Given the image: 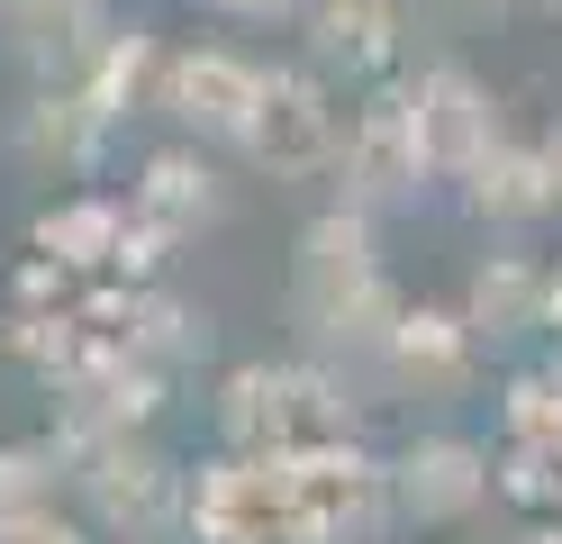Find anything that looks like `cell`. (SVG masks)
<instances>
[{
    "label": "cell",
    "instance_id": "obj_1",
    "mask_svg": "<svg viewBox=\"0 0 562 544\" xmlns=\"http://www.w3.org/2000/svg\"><path fill=\"white\" fill-rule=\"evenodd\" d=\"M355 373L300 354V363H236L218 381V445L227 454H318L355 445Z\"/></svg>",
    "mask_w": 562,
    "mask_h": 544
},
{
    "label": "cell",
    "instance_id": "obj_2",
    "mask_svg": "<svg viewBox=\"0 0 562 544\" xmlns=\"http://www.w3.org/2000/svg\"><path fill=\"white\" fill-rule=\"evenodd\" d=\"M74 499L110 544H164L191 518V471L172 463L155 435H100L74 454Z\"/></svg>",
    "mask_w": 562,
    "mask_h": 544
},
{
    "label": "cell",
    "instance_id": "obj_3",
    "mask_svg": "<svg viewBox=\"0 0 562 544\" xmlns=\"http://www.w3.org/2000/svg\"><path fill=\"white\" fill-rule=\"evenodd\" d=\"M391 281L381 273V245H372V209L336 200L300 227V254H291V326L308 336V354H327L345 336V318H355L372 290Z\"/></svg>",
    "mask_w": 562,
    "mask_h": 544
},
{
    "label": "cell",
    "instance_id": "obj_4",
    "mask_svg": "<svg viewBox=\"0 0 562 544\" xmlns=\"http://www.w3.org/2000/svg\"><path fill=\"white\" fill-rule=\"evenodd\" d=\"M191 544H308L291 454H218L191 471Z\"/></svg>",
    "mask_w": 562,
    "mask_h": 544
},
{
    "label": "cell",
    "instance_id": "obj_5",
    "mask_svg": "<svg viewBox=\"0 0 562 544\" xmlns=\"http://www.w3.org/2000/svg\"><path fill=\"white\" fill-rule=\"evenodd\" d=\"M245 164L263 181H327L345 164V119H336L318 64H272L263 73V109L245 127Z\"/></svg>",
    "mask_w": 562,
    "mask_h": 544
},
{
    "label": "cell",
    "instance_id": "obj_6",
    "mask_svg": "<svg viewBox=\"0 0 562 544\" xmlns=\"http://www.w3.org/2000/svg\"><path fill=\"white\" fill-rule=\"evenodd\" d=\"M291 490H300V526H308V544H381V535L400 526L391 463H372L363 445L291 454Z\"/></svg>",
    "mask_w": 562,
    "mask_h": 544
},
{
    "label": "cell",
    "instance_id": "obj_7",
    "mask_svg": "<svg viewBox=\"0 0 562 544\" xmlns=\"http://www.w3.org/2000/svg\"><path fill=\"white\" fill-rule=\"evenodd\" d=\"M345 200L355 209H417L427 200V145H417V109H408V82H381L363 109H355V127H345Z\"/></svg>",
    "mask_w": 562,
    "mask_h": 544
},
{
    "label": "cell",
    "instance_id": "obj_8",
    "mask_svg": "<svg viewBox=\"0 0 562 544\" xmlns=\"http://www.w3.org/2000/svg\"><path fill=\"white\" fill-rule=\"evenodd\" d=\"M263 73L255 55H236V46H182L164 64V119L182 127L191 145H245V127H255V109H263Z\"/></svg>",
    "mask_w": 562,
    "mask_h": 544
},
{
    "label": "cell",
    "instance_id": "obj_9",
    "mask_svg": "<svg viewBox=\"0 0 562 544\" xmlns=\"http://www.w3.org/2000/svg\"><path fill=\"white\" fill-rule=\"evenodd\" d=\"M408 109H417V145H427V173L436 181H472L481 155L499 145V100H490V82L472 64H427L408 82Z\"/></svg>",
    "mask_w": 562,
    "mask_h": 544
},
{
    "label": "cell",
    "instance_id": "obj_10",
    "mask_svg": "<svg viewBox=\"0 0 562 544\" xmlns=\"http://www.w3.org/2000/svg\"><path fill=\"white\" fill-rule=\"evenodd\" d=\"M499 490L490 481V454L472 435H408L391 454V499H400V526H463L481 518V499Z\"/></svg>",
    "mask_w": 562,
    "mask_h": 544
},
{
    "label": "cell",
    "instance_id": "obj_11",
    "mask_svg": "<svg viewBox=\"0 0 562 544\" xmlns=\"http://www.w3.org/2000/svg\"><path fill=\"white\" fill-rule=\"evenodd\" d=\"M381 390L391 399H463L472 373H481V336H472V318L463 309H417L391 326V345H381Z\"/></svg>",
    "mask_w": 562,
    "mask_h": 544
},
{
    "label": "cell",
    "instance_id": "obj_12",
    "mask_svg": "<svg viewBox=\"0 0 562 544\" xmlns=\"http://www.w3.org/2000/svg\"><path fill=\"white\" fill-rule=\"evenodd\" d=\"M110 136H119V119L82 82H37V100L19 109V155L46 181H82L100 155H110Z\"/></svg>",
    "mask_w": 562,
    "mask_h": 544
},
{
    "label": "cell",
    "instance_id": "obj_13",
    "mask_svg": "<svg viewBox=\"0 0 562 544\" xmlns=\"http://www.w3.org/2000/svg\"><path fill=\"white\" fill-rule=\"evenodd\" d=\"M127 209L146 218L164 245H191L200 227H218L227 191H218V173H209V155H200V145H164V155H146V164H136Z\"/></svg>",
    "mask_w": 562,
    "mask_h": 544
},
{
    "label": "cell",
    "instance_id": "obj_14",
    "mask_svg": "<svg viewBox=\"0 0 562 544\" xmlns=\"http://www.w3.org/2000/svg\"><path fill=\"white\" fill-rule=\"evenodd\" d=\"M308 64L345 82H381L400 64V0H308Z\"/></svg>",
    "mask_w": 562,
    "mask_h": 544
},
{
    "label": "cell",
    "instance_id": "obj_15",
    "mask_svg": "<svg viewBox=\"0 0 562 544\" xmlns=\"http://www.w3.org/2000/svg\"><path fill=\"white\" fill-rule=\"evenodd\" d=\"M0 19H10V46L46 73V82H82L100 36H110V0H0Z\"/></svg>",
    "mask_w": 562,
    "mask_h": 544
},
{
    "label": "cell",
    "instance_id": "obj_16",
    "mask_svg": "<svg viewBox=\"0 0 562 544\" xmlns=\"http://www.w3.org/2000/svg\"><path fill=\"white\" fill-rule=\"evenodd\" d=\"M463 318H472L481 354L490 345H517L526 326H553V281L526 264V254H490V264L472 273V290H463Z\"/></svg>",
    "mask_w": 562,
    "mask_h": 544
},
{
    "label": "cell",
    "instance_id": "obj_17",
    "mask_svg": "<svg viewBox=\"0 0 562 544\" xmlns=\"http://www.w3.org/2000/svg\"><path fill=\"white\" fill-rule=\"evenodd\" d=\"M463 200H472L481 227H536V218H553L544 155H536V145H517V136H499V145L481 155V173L463 181Z\"/></svg>",
    "mask_w": 562,
    "mask_h": 544
},
{
    "label": "cell",
    "instance_id": "obj_18",
    "mask_svg": "<svg viewBox=\"0 0 562 544\" xmlns=\"http://www.w3.org/2000/svg\"><path fill=\"white\" fill-rule=\"evenodd\" d=\"M164 64H172V55L155 46V27H136V19H127V27L100 36V55H91V73H82V91L127 127L136 109H155V100H164Z\"/></svg>",
    "mask_w": 562,
    "mask_h": 544
},
{
    "label": "cell",
    "instance_id": "obj_19",
    "mask_svg": "<svg viewBox=\"0 0 562 544\" xmlns=\"http://www.w3.org/2000/svg\"><path fill=\"white\" fill-rule=\"evenodd\" d=\"M209 336H218V326H209V309H191V300H172V290H136L127 300V354L146 363V373H191V363L209 354Z\"/></svg>",
    "mask_w": 562,
    "mask_h": 544
},
{
    "label": "cell",
    "instance_id": "obj_20",
    "mask_svg": "<svg viewBox=\"0 0 562 544\" xmlns=\"http://www.w3.org/2000/svg\"><path fill=\"white\" fill-rule=\"evenodd\" d=\"M74 481V454L55 445V435H19V445H0V526L10 518H46Z\"/></svg>",
    "mask_w": 562,
    "mask_h": 544
},
{
    "label": "cell",
    "instance_id": "obj_21",
    "mask_svg": "<svg viewBox=\"0 0 562 544\" xmlns=\"http://www.w3.org/2000/svg\"><path fill=\"white\" fill-rule=\"evenodd\" d=\"M499 426H508V445H544V454H562V354L544 363V373H517V381H508Z\"/></svg>",
    "mask_w": 562,
    "mask_h": 544
},
{
    "label": "cell",
    "instance_id": "obj_22",
    "mask_svg": "<svg viewBox=\"0 0 562 544\" xmlns=\"http://www.w3.org/2000/svg\"><path fill=\"white\" fill-rule=\"evenodd\" d=\"M200 10L236 27H281V19H308V0H200Z\"/></svg>",
    "mask_w": 562,
    "mask_h": 544
},
{
    "label": "cell",
    "instance_id": "obj_23",
    "mask_svg": "<svg viewBox=\"0 0 562 544\" xmlns=\"http://www.w3.org/2000/svg\"><path fill=\"white\" fill-rule=\"evenodd\" d=\"M0 544H91V535L64 518V508H46V518H10V526H0Z\"/></svg>",
    "mask_w": 562,
    "mask_h": 544
},
{
    "label": "cell",
    "instance_id": "obj_24",
    "mask_svg": "<svg viewBox=\"0 0 562 544\" xmlns=\"http://www.w3.org/2000/svg\"><path fill=\"white\" fill-rule=\"evenodd\" d=\"M536 155H544V181H553V218H562V119L536 136Z\"/></svg>",
    "mask_w": 562,
    "mask_h": 544
},
{
    "label": "cell",
    "instance_id": "obj_25",
    "mask_svg": "<svg viewBox=\"0 0 562 544\" xmlns=\"http://www.w3.org/2000/svg\"><path fill=\"white\" fill-rule=\"evenodd\" d=\"M445 10H463V19H499V10H517V0H445Z\"/></svg>",
    "mask_w": 562,
    "mask_h": 544
},
{
    "label": "cell",
    "instance_id": "obj_26",
    "mask_svg": "<svg viewBox=\"0 0 562 544\" xmlns=\"http://www.w3.org/2000/svg\"><path fill=\"white\" fill-rule=\"evenodd\" d=\"M536 10H553V19H562V0H536Z\"/></svg>",
    "mask_w": 562,
    "mask_h": 544
}]
</instances>
